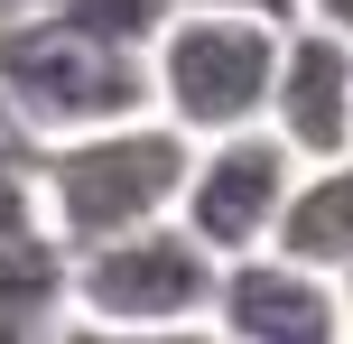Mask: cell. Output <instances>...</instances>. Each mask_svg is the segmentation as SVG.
Here are the masks:
<instances>
[{
	"instance_id": "cell-2",
	"label": "cell",
	"mask_w": 353,
	"mask_h": 344,
	"mask_svg": "<svg viewBox=\"0 0 353 344\" xmlns=\"http://www.w3.org/2000/svg\"><path fill=\"white\" fill-rule=\"evenodd\" d=\"M279 28H288V19L176 0V10L159 19V37L140 47V65H149V112L176 121L186 140L261 121V112H270V65H279Z\"/></svg>"
},
{
	"instance_id": "cell-3",
	"label": "cell",
	"mask_w": 353,
	"mask_h": 344,
	"mask_svg": "<svg viewBox=\"0 0 353 344\" xmlns=\"http://www.w3.org/2000/svg\"><path fill=\"white\" fill-rule=\"evenodd\" d=\"M74 335H205L214 252L176 214L74 242Z\"/></svg>"
},
{
	"instance_id": "cell-13",
	"label": "cell",
	"mask_w": 353,
	"mask_h": 344,
	"mask_svg": "<svg viewBox=\"0 0 353 344\" xmlns=\"http://www.w3.org/2000/svg\"><path fill=\"white\" fill-rule=\"evenodd\" d=\"M335 307H344V335H353V270H335Z\"/></svg>"
},
{
	"instance_id": "cell-5",
	"label": "cell",
	"mask_w": 353,
	"mask_h": 344,
	"mask_svg": "<svg viewBox=\"0 0 353 344\" xmlns=\"http://www.w3.org/2000/svg\"><path fill=\"white\" fill-rule=\"evenodd\" d=\"M288 177H298V149L279 140L270 121H242V130H205L186 149V177H176V205L168 214L205 242L214 261L270 242V214H279Z\"/></svg>"
},
{
	"instance_id": "cell-4",
	"label": "cell",
	"mask_w": 353,
	"mask_h": 344,
	"mask_svg": "<svg viewBox=\"0 0 353 344\" xmlns=\"http://www.w3.org/2000/svg\"><path fill=\"white\" fill-rule=\"evenodd\" d=\"M0 103L19 112V130L56 140V130H84V121L149 112V65H140V47H103L74 19L28 10V19H0Z\"/></svg>"
},
{
	"instance_id": "cell-8",
	"label": "cell",
	"mask_w": 353,
	"mask_h": 344,
	"mask_svg": "<svg viewBox=\"0 0 353 344\" xmlns=\"http://www.w3.org/2000/svg\"><path fill=\"white\" fill-rule=\"evenodd\" d=\"M270 252L307 261V270H353V149L344 159H298L279 214H270Z\"/></svg>"
},
{
	"instance_id": "cell-6",
	"label": "cell",
	"mask_w": 353,
	"mask_h": 344,
	"mask_svg": "<svg viewBox=\"0 0 353 344\" xmlns=\"http://www.w3.org/2000/svg\"><path fill=\"white\" fill-rule=\"evenodd\" d=\"M205 335H232V344H335L344 335V307H335V279H325V270H307V261L251 242V252L214 261Z\"/></svg>"
},
{
	"instance_id": "cell-10",
	"label": "cell",
	"mask_w": 353,
	"mask_h": 344,
	"mask_svg": "<svg viewBox=\"0 0 353 344\" xmlns=\"http://www.w3.org/2000/svg\"><path fill=\"white\" fill-rule=\"evenodd\" d=\"M168 10L176 0H56V19H74V28L103 37V47H149Z\"/></svg>"
},
{
	"instance_id": "cell-7",
	"label": "cell",
	"mask_w": 353,
	"mask_h": 344,
	"mask_svg": "<svg viewBox=\"0 0 353 344\" xmlns=\"http://www.w3.org/2000/svg\"><path fill=\"white\" fill-rule=\"evenodd\" d=\"M270 130L298 159H344L353 149V37L325 19H288L279 65H270Z\"/></svg>"
},
{
	"instance_id": "cell-12",
	"label": "cell",
	"mask_w": 353,
	"mask_h": 344,
	"mask_svg": "<svg viewBox=\"0 0 353 344\" xmlns=\"http://www.w3.org/2000/svg\"><path fill=\"white\" fill-rule=\"evenodd\" d=\"M205 10H261V19H298V0H205Z\"/></svg>"
},
{
	"instance_id": "cell-9",
	"label": "cell",
	"mask_w": 353,
	"mask_h": 344,
	"mask_svg": "<svg viewBox=\"0 0 353 344\" xmlns=\"http://www.w3.org/2000/svg\"><path fill=\"white\" fill-rule=\"evenodd\" d=\"M74 242L47 223L0 233V335H74Z\"/></svg>"
},
{
	"instance_id": "cell-11",
	"label": "cell",
	"mask_w": 353,
	"mask_h": 344,
	"mask_svg": "<svg viewBox=\"0 0 353 344\" xmlns=\"http://www.w3.org/2000/svg\"><path fill=\"white\" fill-rule=\"evenodd\" d=\"M298 19H325V28L353 37V0H298Z\"/></svg>"
},
{
	"instance_id": "cell-1",
	"label": "cell",
	"mask_w": 353,
	"mask_h": 344,
	"mask_svg": "<svg viewBox=\"0 0 353 344\" xmlns=\"http://www.w3.org/2000/svg\"><path fill=\"white\" fill-rule=\"evenodd\" d=\"M186 130L159 112H121V121H84L37 140V223L56 242H103L121 223H149L176 205L186 177Z\"/></svg>"
}]
</instances>
